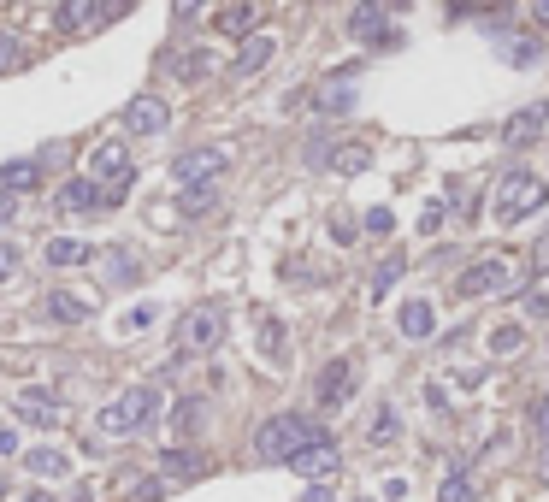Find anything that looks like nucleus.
Listing matches in <instances>:
<instances>
[{"mask_svg": "<svg viewBox=\"0 0 549 502\" xmlns=\"http://www.w3.org/2000/svg\"><path fill=\"white\" fill-rule=\"evenodd\" d=\"M319 438H331L319 420H307V414H272V420L254 432V455H260V461H296V455L313 449Z\"/></svg>", "mask_w": 549, "mask_h": 502, "instance_id": "nucleus-1", "label": "nucleus"}, {"mask_svg": "<svg viewBox=\"0 0 549 502\" xmlns=\"http://www.w3.org/2000/svg\"><path fill=\"white\" fill-rule=\"evenodd\" d=\"M154 414H160V390H154V384H130V390H119V396L95 414V432H101V438H130V432H142Z\"/></svg>", "mask_w": 549, "mask_h": 502, "instance_id": "nucleus-2", "label": "nucleus"}, {"mask_svg": "<svg viewBox=\"0 0 549 502\" xmlns=\"http://www.w3.org/2000/svg\"><path fill=\"white\" fill-rule=\"evenodd\" d=\"M549 207V184L538 172H508L496 184V225H526L532 213Z\"/></svg>", "mask_w": 549, "mask_h": 502, "instance_id": "nucleus-3", "label": "nucleus"}, {"mask_svg": "<svg viewBox=\"0 0 549 502\" xmlns=\"http://www.w3.org/2000/svg\"><path fill=\"white\" fill-rule=\"evenodd\" d=\"M89 178L101 184L107 207H119L124 189H130V178H136V166H130V148H124V142H101V148L89 154Z\"/></svg>", "mask_w": 549, "mask_h": 502, "instance_id": "nucleus-4", "label": "nucleus"}, {"mask_svg": "<svg viewBox=\"0 0 549 502\" xmlns=\"http://www.w3.org/2000/svg\"><path fill=\"white\" fill-rule=\"evenodd\" d=\"M219 337H225V308H213V302H201V308H189L178 319L183 355H207V349H219Z\"/></svg>", "mask_w": 549, "mask_h": 502, "instance_id": "nucleus-5", "label": "nucleus"}, {"mask_svg": "<svg viewBox=\"0 0 549 502\" xmlns=\"http://www.w3.org/2000/svg\"><path fill=\"white\" fill-rule=\"evenodd\" d=\"M508 284H514V260H508V254H490V260H473V266L455 278V296H473V302H479V296H502Z\"/></svg>", "mask_w": 549, "mask_h": 502, "instance_id": "nucleus-6", "label": "nucleus"}, {"mask_svg": "<svg viewBox=\"0 0 549 502\" xmlns=\"http://www.w3.org/2000/svg\"><path fill=\"white\" fill-rule=\"evenodd\" d=\"M225 166H231V154H225V148H189L172 172H178V184L189 189V184H213Z\"/></svg>", "mask_w": 549, "mask_h": 502, "instance_id": "nucleus-7", "label": "nucleus"}, {"mask_svg": "<svg viewBox=\"0 0 549 502\" xmlns=\"http://www.w3.org/2000/svg\"><path fill=\"white\" fill-rule=\"evenodd\" d=\"M166 125H172V107H166L160 95H136V101L124 107V130H130V136H160Z\"/></svg>", "mask_w": 549, "mask_h": 502, "instance_id": "nucleus-8", "label": "nucleus"}, {"mask_svg": "<svg viewBox=\"0 0 549 502\" xmlns=\"http://www.w3.org/2000/svg\"><path fill=\"white\" fill-rule=\"evenodd\" d=\"M313 396H319L325 408L349 402V396H355V367H349V361H325V367H319V378H313Z\"/></svg>", "mask_w": 549, "mask_h": 502, "instance_id": "nucleus-9", "label": "nucleus"}, {"mask_svg": "<svg viewBox=\"0 0 549 502\" xmlns=\"http://www.w3.org/2000/svg\"><path fill=\"white\" fill-rule=\"evenodd\" d=\"M12 408H18V420H30V426H60L65 420V402L48 396V390H18Z\"/></svg>", "mask_w": 549, "mask_h": 502, "instance_id": "nucleus-10", "label": "nucleus"}, {"mask_svg": "<svg viewBox=\"0 0 549 502\" xmlns=\"http://www.w3.org/2000/svg\"><path fill=\"white\" fill-rule=\"evenodd\" d=\"M544 125H549V107H544V101H532V107H520V113L502 125V142L520 154L526 142H538V136H544Z\"/></svg>", "mask_w": 549, "mask_h": 502, "instance_id": "nucleus-11", "label": "nucleus"}, {"mask_svg": "<svg viewBox=\"0 0 549 502\" xmlns=\"http://www.w3.org/2000/svg\"><path fill=\"white\" fill-rule=\"evenodd\" d=\"M54 24H60V36H89L95 24H107V12H101V0H60Z\"/></svg>", "mask_w": 549, "mask_h": 502, "instance_id": "nucleus-12", "label": "nucleus"}, {"mask_svg": "<svg viewBox=\"0 0 549 502\" xmlns=\"http://www.w3.org/2000/svg\"><path fill=\"white\" fill-rule=\"evenodd\" d=\"M272 54H278V42H272L266 30H254V36H243V48H237L231 71H237V77H254V71H266V65H272Z\"/></svg>", "mask_w": 549, "mask_h": 502, "instance_id": "nucleus-13", "label": "nucleus"}, {"mask_svg": "<svg viewBox=\"0 0 549 502\" xmlns=\"http://www.w3.org/2000/svg\"><path fill=\"white\" fill-rule=\"evenodd\" d=\"M349 36H355V42H396V36L384 30V6H378V0H361V6L349 12Z\"/></svg>", "mask_w": 549, "mask_h": 502, "instance_id": "nucleus-14", "label": "nucleus"}, {"mask_svg": "<svg viewBox=\"0 0 549 502\" xmlns=\"http://www.w3.org/2000/svg\"><path fill=\"white\" fill-rule=\"evenodd\" d=\"M60 207L65 213H95V207H107V195H101L95 178H71V184L60 189Z\"/></svg>", "mask_w": 549, "mask_h": 502, "instance_id": "nucleus-15", "label": "nucleus"}, {"mask_svg": "<svg viewBox=\"0 0 549 502\" xmlns=\"http://www.w3.org/2000/svg\"><path fill=\"white\" fill-rule=\"evenodd\" d=\"M213 24H219V36H254V24H260V6H254V0H231V6H225Z\"/></svg>", "mask_w": 549, "mask_h": 502, "instance_id": "nucleus-16", "label": "nucleus"}, {"mask_svg": "<svg viewBox=\"0 0 549 502\" xmlns=\"http://www.w3.org/2000/svg\"><path fill=\"white\" fill-rule=\"evenodd\" d=\"M89 314H95V302L77 296V290H54V296H48V319H60V325H83Z\"/></svg>", "mask_w": 549, "mask_h": 502, "instance_id": "nucleus-17", "label": "nucleus"}, {"mask_svg": "<svg viewBox=\"0 0 549 502\" xmlns=\"http://www.w3.org/2000/svg\"><path fill=\"white\" fill-rule=\"evenodd\" d=\"M337 461H343V443H337V438H319L313 449H302L290 467H296V473H331Z\"/></svg>", "mask_w": 549, "mask_h": 502, "instance_id": "nucleus-18", "label": "nucleus"}, {"mask_svg": "<svg viewBox=\"0 0 549 502\" xmlns=\"http://www.w3.org/2000/svg\"><path fill=\"white\" fill-rule=\"evenodd\" d=\"M36 184H42V160H6V166H0V189L30 195Z\"/></svg>", "mask_w": 549, "mask_h": 502, "instance_id": "nucleus-19", "label": "nucleus"}, {"mask_svg": "<svg viewBox=\"0 0 549 502\" xmlns=\"http://www.w3.org/2000/svg\"><path fill=\"white\" fill-rule=\"evenodd\" d=\"M431 331H437V308L420 302V296H414V302H402V337H414V343H420V337H431Z\"/></svg>", "mask_w": 549, "mask_h": 502, "instance_id": "nucleus-20", "label": "nucleus"}, {"mask_svg": "<svg viewBox=\"0 0 549 502\" xmlns=\"http://www.w3.org/2000/svg\"><path fill=\"white\" fill-rule=\"evenodd\" d=\"M24 467H30L36 479H65V473H71L65 449H24Z\"/></svg>", "mask_w": 549, "mask_h": 502, "instance_id": "nucleus-21", "label": "nucleus"}, {"mask_svg": "<svg viewBox=\"0 0 549 502\" xmlns=\"http://www.w3.org/2000/svg\"><path fill=\"white\" fill-rule=\"evenodd\" d=\"M160 473H172V479H201V473H207V461H201V455H189V449H166V455H160Z\"/></svg>", "mask_w": 549, "mask_h": 502, "instance_id": "nucleus-22", "label": "nucleus"}, {"mask_svg": "<svg viewBox=\"0 0 549 502\" xmlns=\"http://www.w3.org/2000/svg\"><path fill=\"white\" fill-rule=\"evenodd\" d=\"M89 243H83V237H54V243H48V266H83V260H89Z\"/></svg>", "mask_w": 549, "mask_h": 502, "instance_id": "nucleus-23", "label": "nucleus"}, {"mask_svg": "<svg viewBox=\"0 0 549 502\" xmlns=\"http://www.w3.org/2000/svg\"><path fill=\"white\" fill-rule=\"evenodd\" d=\"M213 201H219V195H213V184H189L178 195V213H183V219H201V213H213Z\"/></svg>", "mask_w": 549, "mask_h": 502, "instance_id": "nucleus-24", "label": "nucleus"}, {"mask_svg": "<svg viewBox=\"0 0 549 502\" xmlns=\"http://www.w3.org/2000/svg\"><path fill=\"white\" fill-rule=\"evenodd\" d=\"M172 71H178L183 83H201V77L213 71V54H201V48H189V54H178V60H172Z\"/></svg>", "mask_w": 549, "mask_h": 502, "instance_id": "nucleus-25", "label": "nucleus"}, {"mask_svg": "<svg viewBox=\"0 0 549 502\" xmlns=\"http://www.w3.org/2000/svg\"><path fill=\"white\" fill-rule=\"evenodd\" d=\"M437 502H479V485H473L467 473H455V479H449V485L437 491Z\"/></svg>", "mask_w": 549, "mask_h": 502, "instance_id": "nucleus-26", "label": "nucleus"}, {"mask_svg": "<svg viewBox=\"0 0 549 502\" xmlns=\"http://www.w3.org/2000/svg\"><path fill=\"white\" fill-rule=\"evenodd\" d=\"M18 65H24V48H18V36H12V30H0V77H6V71H18Z\"/></svg>", "mask_w": 549, "mask_h": 502, "instance_id": "nucleus-27", "label": "nucleus"}, {"mask_svg": "<svg viewBox=\"0 0 549 502\" xmlns=\"http://www.w3.org/2000/svg\"><path fill=\"white\" fill-rule=\"evenodd\" d=\"M396 278H402V260H396V254H390V260H378V272H372V296H384Z\"/></svg>", "mask_w": 549, "mask_h": 502, "instance_id": "nucleus-28", "label": "nucleus"}, {"mask_svg": "<svg viewBox=\"0 0 549 502\" xmlns=\"http://www.w3.org/2000/svg\"><path fill=\"white\" fill-rule=\"evenodd\" d=\"M396 432H402V420H396L390 408H378V420H372V443H390Z\"/></svg>", "mask_w": 549, "mask_h": 502, "instance_id": "nucleus-29", "label": "nucleus"}, {"mask_svg": "<svg viewBox=\"0 0 549 502\" xmlns=\"http://www.w3.org/2000/svg\"><path fill=\"white\" fill-rule=\"evenodd\" d=\"M361 166H366V148H361V142L337 148V172H361Z\"/></svg>", "mask_w": 549, "mask_h": 502, "instance_id": "nucleus-30", "label": "nucleus"}, {"mask_svg": "<svg viewBox=\"0 0 549 502\" xmlns=\"http://www.w3.org/2000/svg\"><path fill=\"white\" fill-rule=\"evenodd\" d=\"M490 349H496V355H514V349H520V325H502V331L490 337Z\"/></svg>", "mask_w": 549, "mask_h": 502, "instance_id": "nucleus-31", "label": "nucleus"}, {"mask_svg": "<svg viewBox=\"0 0 549 502\" xmlns=\"http://www.w3.org/2000/svg\"><path fill=\"white\" fill-rule=\"evenodd\" d=\"M532 432H538V438L549 443V390L538 396V402H532Z\"/></svg>", "mask_w": 549, "mask_h": 502, "instance_id": "nucleus-32", "label": "nucleus"}, {"mask_svg": "<svg viewBox=\"0 0 549 502\" xmlns=\"http://www.w3.org/2000/svg\"><path fill=\"white\" fill-rule=\"evenodd\" d=\"M390 225H396V213H390V207H372V213H366V231H378V237H384Z\"/></svg>", "mask_w": 549, "mask_h": 502, "instance_id": "nucleus-33", "label": "nucleus"}, {"mask_svg": "<svg viewBox=\"0 0 549 502\" xmlns=\"http://www.w3.org/2000/svg\"><path fill=\"white\" fill-rule=\"evenodd\" d=\"M6 278H18V249H12V243H0V284H6Z\"/></svg>", "mask_w": 549, "mask_h": 502, "instance_id": "nucleus-34", "label": "nucleus"}, {"mask_svg": "<svg viewBox=\"0 0 549 502\" xmlns=\"http://www.w3.org/2000/svg\"><path fill=\"white\" fill-rule=\"evenodd\" d=\"M526 314H532V319H549V290H532V296H526Z\"/></svg>", "mask_w": 549, "mask_h": 502, "instance_id": "nucleus-35", "label": "nucleus"}, {"mask_svg": "<svg viewBox=\"0 0 549 502\" xmlns=\"http://www.w3.org/2000/svg\"><path fill=\"white\" fill-rule=\"evenodd\" d=\"M0 455H24V438L12 426H0Z\"/></svg>", "mask_w": 549, "mask_h": 502, "instance_id": "nucleus-36", "label": "nucleus"}, {"mask_svg": "<svg viewBox=\"0 0 549 502\" xmlns=\"http://www.w3.org/2000/svg\"><path fill=\"white\" fill-rule=\"evenodd\" d=\"M532 272H549V231L538 237V249H532Z\"/></svg>", "mask_w": 549, "mask_h": 502, "instance_id": "nucleus-37", "label": "nucleus"}, {"mask_svg": "<svg viewBox=\"0 0 549 502\" xmlns=\"http://www.w3.org/2000/svg\"><path fill=\"white\" fill-rule=\"evenodd\" d=\"M195 420H201V402H183V408H178V432H189Z\"/></svg>", "mask_w": 549, "mask_h": 502, "instance_id": "nucleus-38", "label": "nucleus"}, {"mask_svg": "<svg viewBox=\"0 0 549 502\" xmlns=\"http://www.w3.org/2000/svg\"><path fill=\"white\" fill-rule=\"evenodd\" d=\"M260 337H266V343H260V349H266V355H278V349H284V331H278V325H266V331H260Z\"/></svg>", "mask_w": 549, "mask_h": 502, "instance_id": "nucleus-39", "label": "nucleus"}, {"mask_svg": "<svg viewBox=\"0 0 549 502\" xmlns=\"http://www.w3.org/2000/svg\"><path fill=\"white\" fill-rule=\"evenodd\" d=\"M130 6H136V0H101V12H107V24H113V18H124Z\"/></svg>", "mask_w": 549, "mask_h": 502, "instance_id": "nucleus-40", "label": "nucleus"}, {"mask_svg": "<svg viewBox=\"0 0 549 502\" xmlns=\"http://www.w3.org/2000/svg\"><path fill=\"white\" fill-rule=\"evenodd\" d=\"M201 6H207V0H172V18H195Z\"/></svg>", "mask_w": 549, "mask_h": 502, "instance_id": "nucleus-41", "label": "nucleus"}, {"mask_svg": "<svg viewBox=\"0 0 549 502\" xmlns=\"http://www.w3.org/2000/svg\"><path fill=\"white\" fill-rule=\"evenodd\" d=\"M473 6H508V0H449V12H473Z\"/></svg>", "mask_w": 549, "mask_h": 502, "instance_id": "nucleus-42", "label": "nucleus"}, {"mask_svg": "<svg viewBox=\"0 0 549 502\" xmlns=\"http://www.w3.org/2000/svg\"><path fill=\"white\" fill-rule=\"evenodd\" d=\"M12 213H18V201H12V189H0V225H6Z\"/></svg>", "mask_w": 549, "mask_h": 502, "instance_id": "nucleus-43", "label": "nucleus"}, {"mask_svg": "<svg viewBox=\"0 0 549 502\" xmlns=\"http://www.w3.org/2000/svg\"><path fill=\"white\" fill-rule=\"evenodd\" d=\"M532 18H538V24L549 30V0H532Z\"/></svg>", "mask_w": 549, "mask_h": 502, "instance_id": "nucleus-44", "label": "nucleus"}, {"mask_svg": "<svg viewBox=\"0 0 549 502\" xmlns=\"http://www.w3.org/2000/svg\"><path fill=\"white\" fill-rule=\"evenodd\" d=\"M24 502H54V491H30Z\"/></svg>", "mask_w": 549, "mask_h": 502, "instance_id": "nucleus-45", "label": "nucleus"}, {"mask_svg": "<svg viewBox=\"0 0 549 502\" xmlns=\"http://www.w3.org/2000/svg\"><path fill=\"white\" fill-rule=\"evenodd\" d=\"M544 473H549V449H544Z\"/></svg>", "mask_w": 549, "mask_h": 502, "instance_id": "nucleus-46", "label": "nucleus"}, {"mask_svg": "<svg viewBox=\"0 0 549 502\" xmlns=\"http://www.w3.org/2000/svg\"><path fill=\"white\" fill-rule=\"evenodd\" d=\"M0 497H6V479H0Z\"/></svg>", "mask_w": 549, "mask_h": 502, "instance_id": "nucleus-47", "label": "nucleus"}]
</instances>
